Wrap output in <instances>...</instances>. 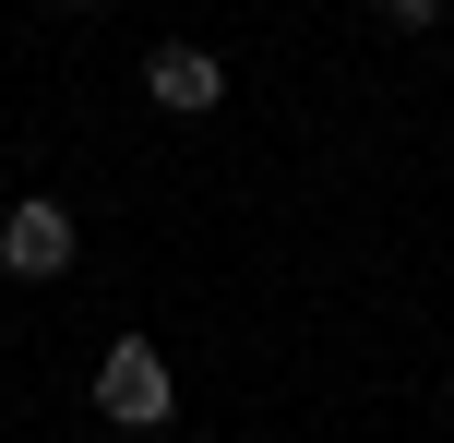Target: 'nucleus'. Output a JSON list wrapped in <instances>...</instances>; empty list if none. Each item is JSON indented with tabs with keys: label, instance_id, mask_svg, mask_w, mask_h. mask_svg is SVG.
Returning a JSON list of instances; mask_svg holds the SVG:
<instances>
[{
	"label": "nucleus",
	"instance_id": "f257e3e1",
	"mask_svg": "<svg viewBox=\"0 0 454 443\" xmlns=\"http://www.w3.org/2000/svg\"><path fill=\"white\" fill-rule=\"evenodd\" d=\"M96 407H108L120 431H156L168 407H180V384H168V348H156V336H120V348L96 360Z\"/></svg>",
	"mask_w": 454,
	"mask_h": 443
},
{
	"label": "nucleus",
	"instance_id": "f03ea898",
	"mask_svg": "<svg viewBox=\"0 0 454 443\" xmlns=\"http://www.w3.org/2000/svg\"><path fill=\"white\" fill-rule=\"evenodd\" d=\"M0 264H12V276H72V204H12L0 216Z\"/></svg>",
	"mask_w": 454,
	"mask_h": 443
},
{
	"label": "nucleus",
	"instance_id": "7ed1b4c3",
	"mask_svg": "<svg viewBox=\"0 0 454 443\" xmlns=\"http://www.w3.org/2000/svg\"><path fill=\"white\" fill-rule=\"evenodd\" d=\"M144 96H156L168 120H204L227 96V72H215V48H156V60H144Z\"/></svg>",
	"mask_w": 454,
	"mask_h": 443
},
{
	"label": "nucleus",
	"instance_id": "20e7f679",
	"mask_svg": "<svg viewBox=\"0 0 454 443\" xmlns=\"http://www.w3.org/2000/svg\"><path fill=\"white\" fill-rule=\"evenodd\" d=\"M371 12H383V24H395V36H431V24L454 12V0H371Z\"/></svg>",
	"mask_w": 454,
	"mask_h": 443
}]
</instances>
